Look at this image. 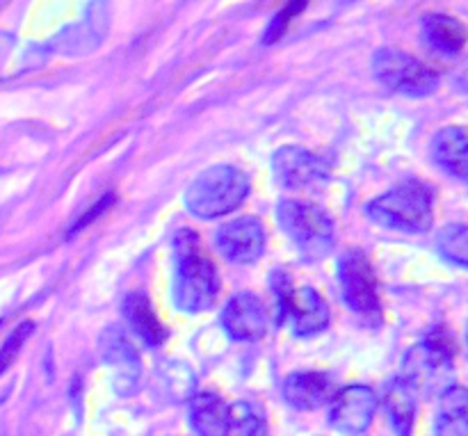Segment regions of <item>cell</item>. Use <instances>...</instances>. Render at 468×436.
Listing matches in <instances>:
<instances>
[{
	"mask_svg": "<svg viewBox=\"0 0 468 436\" xmlns=\"http://www.w3.org/2000/svg\"><path fill=\"white\" fill-rule=\"evenodd\" d=\"M219 295V277L215 263L201 250L199 236L187 229L176 236V277L174 304L183 314H204Z\"/></svg>",
	"mask_w": 468,
	"mask_h": 436,
	"instance_id": "1",
	"label": "cell"
},
{
	"mask_svg": "<svg viewBox=\"0 0 468 436\" xmlns=\"http://www.w3.org/2000/svg\"><path fill=\"white\" fill-rule=\"evenodd\" d=\"M455 343L443 329L411 347L402 361L400 382L414 396L441 398L455 387Z\"/></svg>",
	"mask_w": 468,
	"mask_h": 436,
	"instance_id": "2",
	"label": "cell"
},
{
	"mask_svg": "<svg viewBox=\"0 0 468 436\" xmlns=\"http://www.w3.org/2000/svg\"><path fill=\"white\" fill-rule=\"evenodd\" d=\"M434 192L419 178H407L366 206V215L384 229L425 233L432 227Z\"/></svg>",
	"mask_w": 468,
	"mask_h": 436,
	"instance_id": "3",
	"label": "cell"
},
{
	"mask_svg": "<svg viewBox=\"0 0 468 436\" xmlns=\"http://www.w3.org/2000/svg\"><path fill=\"white\" fill-rule=\"evenodd\" d=\"M250 192V176L242 169L233 165H213L197 174L195 181L187 186L183 201L195 218L213 219L240 208Z\"/></svg>",
	"mask_w": 468,
	"mask_h": 436,
	"instance_id": "4",
	"label": "cell"
},
{
	"mask_svg": "<svg viewBox=\"0 0 468 436\" xmlns=\"http://www.w3.org/2000/svg\"><path fill=\"white\" fill-rule=\"evenodd\" d=\"M277 219L282 231L304 261H320L334 250V222L318 206L283 199L277 206Z\"/></svg>",
	"mask_w": 468,
	"mask_h": 436,
	"instance_id": "5",
	"label": "cell"
},
{
	"mask_svg": "<svg viewBox=\"0 0 468 436\" xmlns=\"http://www.w3.org/2000/svg\"><path fill=\"white\" fill-rule=\"evenodd\" d=\"M270 286L277 297L279 323H291L295 336H314L329 324V309L323 297L311 286L295 288L286 270L277 268L270 274Z\"/></svg>",
	"mask_w": 468,
	"mask_h": 436,
	"instance_id": "6",
	"label": "cell"
},
{
	"mask_svg": "<svg viewBox=\"0 0 468 436\" xmlns=\"http://www.w3.org/2000/svg\"><path fill=\"white\" fill-rule=\"evenodd\" d=\"M373 71L388 90L414 99L430 96L439 87V73L402 50L379 48L373 55Z\"/></svg>",
	"mask_w": 468,
	"mask_h": 436,
	"instance_id": "7",
	"label": "cell"
},
{
	"mask_svg": "<svg viewBox=\"0 0 468 436\" xmlns=\"http://www.w3.org/2000/svg\"><path fill=\"white\" fill-rule=\"evenodd\" d=\"M338 282L343 300L364 318L379 315V283L368 256L361 250H347L338 261Z\"/></svg>",
	"mask_w": 468,
	"mask_h": 436,
	"instance_id": "8",
	"label": "cell"
},
{
	"mask_svg": "<svg viewBox=\"0 0 468 436\" xmlns=\"http://www.w3.org/2000/svg\"><path fill=\"white\" fill-rule=\"evenodd\" d=\"M272 174L286 190H320L329 183L332 172L320 155L302 146H282L272 155Z\"/></svg>",
	"mask_w": 468,
	"mask_h": 436,
	"instance_id": "9",
	"label": "cell"
},
{
	"mask_svg": "<svg viewBox=\"0 0 468 436\" xmlns=\"http://www.w3.org/2000/svg\"><path fill=\"white\" fill-rule=\"evenodd\" d=\"M378 411V396L368 387H347L338 391L329 409V423L347 436H361Z\"/></svg>",
	"mask_w": 468,
	"mask_h": 436,
	"instance_id": "10",
	"label": "cell"
},
{
	"mask_svg": "<svg viewBox=\"0 0 468 436\" xmlns=\"http://www.w3.org/2000/svg\"><path fill=\"white\" fill-rule=\"evenodd\" d=\"M218 250L229 263L250 265L263 256L265 250V229L261 219L240 218L231 219L218 229Z\"/></svg>",
	"mask_w": 468,
	"mask_h": 436,
	"instance_id": "11",
	"label": "cell"
},
{
	"mask_svg": "<svg viewBox=\"0 0 468 436\" xmlns=\"http://www.w3.org/2000/svg\"><path fill=\"white\" fill-rule=\"evenodd\" d=\"M222 327L233 341H259L268 332L263 302L251 292H238L222 311Z\"/></svg>",
	"mask_w": 468,
	"mask_h": 436,
	"instance_id": "12",
	"label": "cell"
},
{
	"mask_svg": "<svg viewBox=\"0 0 468 436\" xmlns=\"http://www.w3.org/2000/svg\"><path fill=\"white\" fill-rule=\"evenodd\" d=\"M336 396V384L324 373H295L283 384V398L288 405L302 411H314L329 405Z\"/></svg>",
	"mask_w": 468,
	"mask_h": 436,
	"instance_id": "13",
	"label": "cell"
},
{
	"mask_svg": "<svg viewBox=\"0 0 468 436\" xmlns=\"http://www.w3.org/2000/svg\"><path fill=\"white\" fill-rule=\"evenodd\" d=\"M103 350L105 361H108L110 370H112L114 388L122 396H128L137 387V378H140V359H137V352L117 332H108Z\"/></svg>",
	"mask_w": 468,
	"mask_h": 436,
	"instance_id": "14",
	"label": "cell"
},
{
	"mask_svg": "<svg viewBox=\"0 0 468 436\" xmlns=\"http://www.w3.org/2000/svg\"><path fill=\"white\" fill-rule=\"evenodd\" d=\"M420 30H423L425 44L432 50H437V53L460 55L464 50L466 26L457 21L455 16H448V14L441 12L425 14Z\"/></svg>",
	"mask_w": 468,
	"mask_h": 436,
	"instance_id": "15",
	"label": "cell"
},
{
	"mask_svg": "<svg viewBox=\"0 0 468 436\" xmlns=\"http://www.w3.org/2000/svg\"><path fill=\"white\" fill-rule=\"evenodd\" d=\"M231 407L215 393H197L190 400V425L197 436H224Z\"/></svg>",
	"mask_w": 468,
	"mask_h": 436,
	"instance_id": "16",
	"label": "cell"
},
{
	"mask_svg": "<svg viewBox=\"0 0 468 436\" xmlns=\"http://www.w3.org/2000/svg\"><path fill=\"white\" fill-rule=\"evenodd\" d=\"M432 155L439 167L464 181L468 174L466 131L462 126H446L434 135Z\"/></svg>",
	"mask_w": 468,
	"mask_h": 436,
	"instance_id": "17",
	"label": "cell"
},
{
	"mask_svg": "<svg viewBox=\"0 0 468 436\" xmlns=\"http://www.w3.org/2000/svg\"><path fill=\"white\" fill-rule=\"evenodd\" d=\"M123 315H126L128 324L135 329L137 336L146 343L149 347L163 346L165 338H167V329L163 327V323L155 315L154 306H151L149 297L144 292H133L123 302Z\"/></svg>",
	"mask_w": 468,
	"mask_h": 436,
	"instance_id": "18",
	"label": "cell"
},
{
	"mask_svg": "<svg viewBox=\"0 0 468 436\" xmlns=\"http://www.w3.org/2000/svg\"><path fill=\"white\" fill-rule=\"evenodd\" d=\"M384 407H387L388 423L398 436H410L416 423V396L400 382L393 379L384 391Z\"/></svg>",
	"mask_w": 468,
	"mask_h": 436,
	"instance_id": "19",
	"label": "cell"
},
{
	"mask_svg": "<svg viewBox=\"0 0 468 436\" xmlns=\"http://www.w3.org/2000/svg\"><path fill=\"white\" fill-rule=\"evenodd\" d=\"M437 436H468L466 388L452 387L441 396V411L437 419Z\"/></svg>",
	"mask_w": 468,
	"mask_h": 436,
	"instance_id": "20",
	"label": "cell"
},
{
	"mask_svg": "<svg viewBox=\"0 0 468 436\" xmlns=\"http://www.w3.org/2000/svg\"><path fill=\"white\" fill-rule=\"evenodd\" d=\"M224 436H268V423L247 402H238L229 409V425Z\"/></svg>",
	"mask_w": 468,
	"mask_h": 436,
	"instance_id": "21",
	"label": "cell"
},
{
	"mask_svg": "<svg viewBox=\"0 0 468 436\" xmlns=\"http://www.w3.org/2000/svg\"><path fill=\"white\" fill-rule=\"evenodd\" d=\"M466 227L464 224H451L437 236V250L446 261H451L457 268L468 265V245H466Z\"/></svg>",
	"mask_w": 468,
	"mask_h": 436,
	"instance_id": "22",
	"label": "cell"
},
{
	"mask_svg": "<svg viewBox=\"0 0 468 436\" xmlns=\"http://www.w3.org/2000/svg\"><path fill=\"white\" fill-rule=\"evenodd\" d=\"M32 332H35V323H32V320H26V323H21L12 334H9L7 341H5L3 347H0V375H3L14 361H16L23 343L32 336Z\"/></svg>",
	"mask_w": 468,
	"mask_h": 436,
	"instance_id": "23",
	"label": "cell"
},
{
	"mask_svg": "<svg viewBox=\"0 0 468 436\" xmlns=\"http://www.w3.org/2000/svg\"><path fill=\"white\" fill-rule=\"evenodd\" d=\"M306 9V3H291L288 7H283L282 12L274 14V18L270 21V26L265 27V35H263V44H274V41L279 39V37L286 32L288 23L292 21V18L297 16L300 12H304Z\"/></svg>",
	"mask_w": 468,
	"mask_h": 436,
	"instance_id": "24",
	"label": "cell"
},
{
	"mask_svg": "<svg viewBox=\"0 0 468 436\" xmlns=\"http://www.w3.org/2000/svg\"><path fill=\"white\" fill-rule=\"evenodd\" d=\"M112 201H114V195H105L103 199H99V204H96L94 208L90 210V213H85L80 219H78L76 227L71 229V236H73V233H76V231H80L82 227H87V224H90V222H94V219L99 218V215H103L105 210H108V206L112 204Z\"/></svg>",
	"mask_w": 468,
	"mask_h": 436,
	"instance_id": "25",
	"label": "cell"
}]
</instances>
